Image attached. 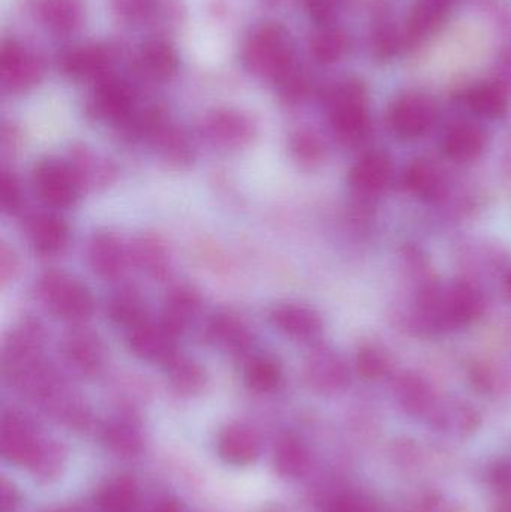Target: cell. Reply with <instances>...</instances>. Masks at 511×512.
Here are the masks:
<instances>
[{
	"label": "cell",
	"mask_w": 511,
	"mask_h": 512,
	"mask_svg": "<svg viewBox=\"0 0 511 512\" xmlns=\"http://www.w3.org/2000/svg\"><path fill=\"white\" fill-rule=\"evenodd\" d=\"M207 336L219 348L228 352H243L251 345V333L239 316L221 312L210 319Z\"/></svg>",
	"instance_id": "1f68e13d"
},
{
	"label": "cell",
	"mask_w": 511,
	"mask_h": 512,
	"mask_svg": "<svg viewBox=\"0 0 511 512\" xmlns=\"http://www.w3.org/2000/svg\"><path fill=\"white\" fill-rule=\"evenodd\" d=\"M36 17L54 35H71L83 24L80 0H36Z\"/></svg>",
	"instance_id": "cb8c5ba5"
},
{
	"label": "cell",
	"mask_w": 511,
	"mask_h": 512,
	"mask_svg": "<svg viewBox=\"0 0 511 512\" xmlns=\"http://www.w3.org/2000/svg\"><path fill=\"white\" fill-rule=\"evenodd\" d=\"M303 2L309 17L315 23L324 26V24L333 23L339 12L347 5L348 0H303Z\"/></svg>",
	"instance_id": "c3c4849f"
},
{
	"label": "cell",
	"mask_w": 511,
	"mask_h": 512,
	"mask_svg": "<svg viewBox=\"0 0 511 512\" xmlns=\"http://www.w3.org/2000/svg\"><path fill=\"white\" fill-rule=\"evenodd\" d=\"M33 251L42 256L60 254L69 242V227L56 215H39L29 224Z\"/></svg>",
	"instance_id": "f1b7e54d"
},
{
	"label": "cell",
	"mask_w": 511,
	"mask_h": 512,
	"mask_svg": "<svg viewBox=\"0 0 511 512\" xmlns=\"http://www.w3.org/2000/svg\"><path fill=\"white\" fill-rule=\"evenodd\" d=\"M150 140L159 150L161 158L171 167L186 168L194 161V150L189 143L188 135L182 128L168 123L167 119L159 125Z\"/></svg>",
	"instance_id": "4dcf8cb0"
},
{
	"label": "cell",
	"mask_w": 511,
	"mask_h": 512,
	"mask_svg": "<svg viewBox=\"0 0 511 512\" xmlns=\"http://www.w3.org/2000/svg\"><path fill=\"white\" fill-rule=\"evenodd\" d=\"M35 429L21 415L9 412L3 415L0 427V448L3 457L15 466H32L41 451Z\"/></svg>",
	"instance_id": "5bb4252c"
},
{
	"label": "cell",
	"mask_w": 511,
	"mask_h": 512,
	"mask_svg": "<svg viewBox=\"0 0 511 512\" xmlns=\"http://www.w3.org/2000/svg\"><path fill=\"white\" fill-rule=\"evenodd\" d=\"M201 306H203V298L195 286L189 283H177L171 286L170 291L165 295L159 321L174 336H182L194 321L195 316L200 313Z\"/></svg>",
	"instance_id": "e0dca14e"
},
{
	"label": "cell",
	"mask_w": 511,
	"mask_h": 512,
	"mask_svg": "<svg viewBox=\"0 0 511 512\" xmlns=\"http://www.w3.org/2000/svg\"><path fill=\"white\" fill-rule=\"evenodd\" d=\"M452 3L447 0H417L405 24L404 45L417 47L428 41L443 26Z\"/></svg>",
	"instance_id": "ffe728a7"
},
{
	"label": "cell",
	"mask_w": 511,
	"mask_h": 512,
	"mask_svg": "<svg viewBox=\"0 0 511 512\" xmlns=\"http://www.w3.org/2000/svg\"><path fill=\"white\" fill-rule=\"evenodd\" d=\"M87 116L98 122L122 126L135 111V92L116 75L98 81L86 104Z\"/></svg>",
	"instance_id": "52a82bcc"
},
{
	"label": "cell",
	"mask_w": 511,
	"mask_h": 512,
	"mask_svg": "<svg viewBox=\"0 0 511 512\" xmlns=\"http://www.w3.org/2000/svg\"><path fill=\"white\" fill-rule=\"evenodd\" d=\"M329 120L336 137L345 144L365 140L371 129L368 92L356 78H347L330 87L326 93Z\"/></svg>",
	"instance_id": "3957f363"
},
{
	"label": "cell",
	"mask_w": 511,
	"mask_h": 512,
	"mask_svg": "<svg viewBox=\"0 0 511 512\" xmlns=\"http://www.w3.org/2000/svg\"><path fill=\"white\" fill-rule=\"evenodd\" d=\"M18 502H20V496H18L17 490L8 481L2 480L0 484V508L2 512H14L17 510Z\"/></svg>",
	"instance_id": "816d5d0a"
},
{
	"label": "cell",
	"mask_w": 511,
	"mask_h": 512,
	"mask_svg": "<svg viewBox=\"0 0 511 512\" xmlns=\"http://www.w3.org/2000/svg\"><path fill=\"white\" fill-rule=\"evenodd\" d=\"M495 512H511V498H504V501L501 502L500 507Z\"/></svg>",
	"instance_id": "6f0895ef"
},
{
	"label": "cell",
	"mask_w": 511,
	"mask_h": 512,
	"mask_svg": "<svg viewBox=\"0 0 511 512\" xmlns=\"http://www.w3.org/2000/svg\"><path fill=\"white\" fill-rule=\"evenodd\" d=\"M501 63H503L504 74H506V77H509L511 80V48L503 54V57H501Z\"/></svg>",
	"instance_id": "11a10c76"
},
{
	"label": "cell",
	"mask_w": 511,
	"mask_h": 512,
	"mask_svg": "<svg viewBox=\"0 0 511 512\" xmlns=\"http://www.w3.org/2000/svg\"><path fill=\"white\" fill-rule=\"evenodd\" d=\"M62 349L68 363L84 375H96L107 358L104 343L87 328L69 331L63 339Z\"/></svg>",
	"instance_id": "ac0fdd59"
},
{
	"label": "cell",
	"mask_w": 511,
	"mask_h": 512,
	"mask_svg": "<svg viewBox=\"0 0 511 512\" xmlns=\"http://www.w3.org/2000/svg\"><path fill=\"white\" fill-rule=\"evenodd\" d=\"M111 9L122 23L141 26L155 20L164 5H159L158 0H111Z\"/></svg>",
	"instance_id": "60d3db41"
},
{
	"label": "cell",
	"mask_w": 511,
	"mask_h": 512,
	"mask_svg": "<svg viewBox=\"0 0 511 512\" xmlns=\"http://www.w3.org/2000/svg\"><path fill=\"white\" fill-rule=\"evenodd\" d=\"M291 156L305 167H314L324 158V144L321 138L309 129H300L290 138Z\"/></svg>",
	"instance_id": "b9f144b4"
},
{
	"label": "cell",
	"mask_w": 511,
	"mask_h": 512,
	"mask_svg": "<svg viewBox=\"0 0 511 512\" xmlns=\"http://www.w3.org/2000/svg\"><path fill=\"white\" fill-rule=\"evenodd\" d=\"M395 397L399 406L411 417L426 418L437 403L434 388L416 373H405L395 382Z\"/></svg>",
	"instance_id": "4316f807"
},
{
	"label": "cell",
	"mask_w": 511,
	"mask_h": 512,
	"mask_svg": "<svg viewBox=\"0 0 511 512\" xmlns=\"http://www.w3.org/2000/svg\"><path fill=\"white\" fill-rule=\"evenodd\" d=\"M218 453L228 465H251L261 454L260 436L245 424H230L219 435Z\"/></svg>",
	"instance_id": "7402d4cb"
},
{
	"label": "cell",
	"mask_w": 511,
	"mask_h": 512,
	"mask_svg": "<svg viewBox=\"0 0 511 512\" xmlns=\"http://www.w3.org/2000/svg\"><path fill=\"white\" fill-rule=\"evenodd\" d=\"M471 113L482 119L497 120L509 110V92L503 83H482L471 87L464 96Z\"/></svg>",
	"instance_id": "f546056e"
},
{
	"label": "cell",
	"mask_w": 511,
	"mask_h": 512,
	"mask_svg": "<svg viewBox=\"0 0 511 512\" xmlns=\"http://www.w3.org/2000/svg\"><path fill=\"white\" fill-rule=\"evenodd\" d=\"M89 264L99 277L116 280L125 274L131 252L114 233H98L90 240Z\"/></svg>",
	"instance_id": "d6986e66"
},
{
	"label": "cell",
	"mask_w": 511,
	"mask_h": 512,
	"mask_svg": "<svg viewBox=\"0 0 511 512\" xmlns=\"http://www.w3.org/2000/svg\"><path fill=\"white\" fill-rule=\"evenodd\" d=\"M128 346L135 357L162 366H167L179 354L177 336L164 327L161 321L152 322L149 319L129 330Z\"/></svg>",
	"instance_id": "4fadbf2b"
},
{
	"label": "cell",
	"mask_w": 511,
	"mask_h": 512,
	"mask_svg": "<svg viewBox=\"0 0 511 512\" xmlns=\"http://www.w3.org/2000/svg\"><path fill=\"white\" fill-rule=\"evenodd\" d=\"M419 512H447L446 508L441 507L440 504H438V501L435 502H428V504L425 505V507L420 508Z\"/></svg>",
	"instance_id": "9f6ffc18"
},
{
	"label": "cell",
	"mask_w": 511,
	"mask_h": 512,
	"mask_svg": "<svg viewBox=\"0 0 511 512\" xmlns=\"http://www.w3.org/2000/svg\"><path fill=\"white\" fill-rule=\"evenodd\" d=\"M306 384L315 393L333 396L347 390L351 372L344 358L329 346H318L308 355L303 367Z\"/></svg>",
	"instance_id": "30bf717a"
},
{
	"label": "cell",
	"mask_w": 511,
	"mask_h": 512,
	"mask_svg": "<svg viewBox=\"0 0 511 512\" xmlns=\"http://www.w3.org/2000/svg\"><path fill=\"white\" fill-rule=\"evenodd\" d=\"M242 62L254 77L278 83L297 66L296 48L290 32L278 23L255 27L243 44Z\"/></svg>",
	"instance_id": "7a4b0ae2"
},
{
	"label": "cell",
	"mask_w": 511,
	"mask_h": 512,
	"mask_svg": "<svg viewBox=\"0 0 511 512\" xmlns=\"http://www.w3.org/2000/svg\"><path fill=\"white\" fill-rule=\"evenodd\" d=\"M488 134L473 122H459L447 129L443 138V153L456 164L476 161L485 152Z\"/></svg>",
	"instance_id": "44dd1931"
},
{
	"label": "cell",
	"mask_w": 511,
	"mask_h": 512,
	"mask_svg": "<svg viewBox=\"0 0 511 512\" xmlns=\"http://www.w3.org/2000/svg\"><path fill=\"white\" fill-rule=\"evenodd\" d=\"M390 369V357L380 346L366 343L356 354V370L360 378L375 381L383 378Z\"/></svg>",
	"instance_id": "7bdbcfd3"
},
{
	"label": "cell",
	"mask_w": 511,
	"mask_h": 512,
	"mask_svg": "<svg viewBox=\"0 0 511 512\" xmlns=\"http://www.w3.org/2000/svg\"><path fill=\"white\" fill-rule=\"evenodd\" d=\"M504 289H506L507 295L511 297V268L507 271L506 279H504Z\"/></svg>",
	"instance_id": "680465c9"
},
{
	"label": "cell",
	"mask_w": 511,
	"mask_h": 512,
	"mask_svg": "<svg viewBox=\"0 0 511 512\" xmlns=\"http://www.w3.org/2000/svg\"><path fill=\"white\" fill-rule=\"evenodd\" d=\"M245 384L257 393H272L282 382V367L270 355H255L249 358L243 372Z\"/></svg>",
	"instance_id": "f35d334b"
},
{
	"label": "cell",
	"mask_w": 511,
	"mask_h": 512,
	"mask_svg": "<svg viewBox=\"0 0 511 512\" xmlns=\"http://www.w3.org/2000/svg\"><path fill=\"white\" fill-rule=\"evenodd\" d=\"M393 176V162L383 150L363 153L348 173V185L360 197L381 194Z\"/></svg>",
	"instance_id": "9a60e30c"
},
{
	"label": "cell",
	"mask_w": 511,
	"mask_h": 512,
	"mask_svg": "<svg viewBox=\"0 0 511 512\" xmlns=\"http://www.w3.org/2000/svg\"><path fill=\"white\" fill-rule=\"evenodd\" d=\"M279 96L288 105L300 104L311 90V81L303 74L302 69L293 68L276 83Z\"/></svg>",
	"instance_id": "bcb514c9"
},
{
	"label": "cell",
	"mask_w": 511,
	"mask_h": 512,
	"mask_svg": "<svg viewBox=\"0 0 511 512\" xmlns=\"http://www.w3.org/2000/svg\"><path fill=\"white\" fill-rule=\"evenodd\" d=\"M15 268H17V259H15L12 251L6 248V245H2V249H0V277H2L3 285L14 276Z\"/></svg>",
	"instance_id": "f5cc1de1"
},
{
	"label": "cell",
	"mask_w": 511,
	"mask_h": 512,
	"mask_svg": "<svg viewBox=\"0 0 511 512\" xmlns=\"http://www.w3.org/2000/svg\"><path fill=\"white\" fill-rule=\"evenodd\" d=\"M36 292L51 313L71 324H83L95 310L90 289L65 271L48 270L42 273L36 283Z\"/></svg>",
	"instance_id": "277c9868"
},
{
	"label": "cell",
	"mask_w": 511,
	"mask_h": 512,
	"mask_svg": "<svg viewBox=\"0 0 511 512\" xmlns=\"http://www.w3.org/2000/svg\"><path fill=\"white\" fill-rule=\"evenodd\" d=\"M137 502L138 486L128 475L108 481L96 495V504L104 512H131Z\"/></svg>",
	"instance_id": "74e56055"
},
{
	"label": "cell",
	"mask_w": 511,
	"mask_h": 512,
	"mask_svg": "<svg viewBox=\"0 0 511 512\" xmlns=\"http://www.w3.org/2000/svg\"><path fill=\"white\" fill-rule=\"evenodd\" d=\"M42 327L35 321H24L3 346V360L12 378L20 381L26 373L41 364Z\"/></svg>",
	"instance_id": "7c38bea8"
},
{
	"label": "cell",
	"mask_w": 511,
	"mask_h": 512,
	"mask_svg": "<svg viewBox=\"0 0 511 512\" xmlns=\"http://www.w3.org/2000/svg\"><path fill=\"white\" fill-rule=\"evenodd\" d=\"M404 45V35L389 21H380L372 33V51L378 60H389L396 56Z\"/></svg>",
	"instance_id": "f6af8a7d"
},
{
	"label": "cell",
	"mask_w": 511,
	"mask_h": 512,
	"mask_svg": "<svg viewBox=\"0 0 511 512\" xmlns=\"http://www.w3.org/2000/svg\"><path fill=\"white\" fill-rule=\"evenodd\" d=\"M326 512H377L368 498L354 493H345L333 499Z\"/></svg>",
	"instance_id": "681fc988"
},
{
	"label": "cell",
	"mask_w": 511,
	"mask_h": 512,
	"mask_svg": "<svg viewBox=\"0 0 511 512\" xmlns=\"http://www.w3.org/2000/svg\"><path fill=\"white\" fill-rule=\"evenodd\" d=\"M485 307V295L470 282L431 280L420 286L414 324L426 334L446 333L473 324Z\"/></svg>",
	"instance_id": "6da1fadb"
},
{
	"label": "cell",
	"mask_w": 511,
	"mask_h": 512,
	"mask_svg": "<svg viewBox=\"0 0 511 512\" xmlns=\"http://www.w3.org/2000/svg\"><path fill=\"white\" fill-rule=\"evenodd\" d=\"M426 418L440 432L458 436L476 432L480 424V415L468 403L455 399H440V397Z\"/></svg>",
	"instance_id": "603a6c76"
},
{
	"label": "cell",
	"mask_w": 511,
	"mask_h": 512,
	"mask_svg": "<svg viewBox=\"0 0 511 512\" xmlns=\"http://www.w3.org/2000/svg\"><path fill=\"white\" fill-rule=\"evenodd\" d=\"M44 65L38 56L15 39H5L0 47V81L9 93H24L41 83Z\"/></svg>",
	"instance_id": "ba28073f"
},
{
	"label": "cell",
	"mask_w": 511,
	"mask_h": 512,
	"mask_svg": "<svg viewBox=\"0 0 511 512\" xmlns=\"http://www.w3.org/2000/svg\"><path fill=\"white\" fill-rule=\"evenodd\" d=\"M308 463V448L299 436L294 433H285L278 439L273 451V466L278 475L288 480L302 477L308 468Z\"/></svg>",
	"instance_id": "836d02e7"
},
{
	"label": "cell",
	"mask_w": 511,
	"mask_h": 512,
	"mask_svg": "<svg viewBox=\"0 0 511 512\" xmlns=\"http://www.w3.org/2000/svg\"><path fill=\"white\" fill-rule=\"evenodd\" d=\"M107 447L117 456L134 457L143 450V436L137 424L119 418L111 421L104 430Z\"/></svg>",
	"instance_id": "ab89813d"
},
{
	"label": "cell",
	"mask_w": 511,
	"mask_h": 512,
	"mask_svg": "<svg viewBox=\"0 0 511 512\" xmlns=\"http://www.w3.org/2000/svg\"><path fill=\"white\" fill-rule=\"evenodd\" d=\"M131 259L153 279L164 280L171 274V256L164 240L155 234H143L131 246Z\"/></svg>",
	"instance_id": "83f0119b"
},
{
	"label": "cell",
	"mask_w": 511,
	"mask_h": 512,
	"mask_svg": "<svg viewBox=\"0 0 511 512\" xmlns=\"http://www.w3.org/2000/svg\"><path fill=\"white\" fill-rule=\"evenodd\" d=\"M138 69L150 80L164 83L171 80L179 69V54L170 42L150 39L141 45L138 53Z\"/></svg>",
	"instance_id": "d4e9b609"
},
{
	"label": "cell",
	"mask_w": 511,
	"mask_h": 512,
	"mask_svg": "<svg viewBox=\"0 0 511 512\" xmlns=\"http://www.w3.org/2000/svg\"><path fill=\"white\" fill-rule=\"evenodd\" d=\"M65 460V448L56 442H50V444L47 442V444H42L41 451L30 469L38 480L48 483V481L56 480L62 474Z\"/></svg>",
	"instance_id": "ee69618b"
},
{
	"label": "cell",
	"mask_w": 511,
	"mask_h": 512,
	"mask_svg": "<svg viewBox=\"0 0 511 512\" xmlns=\"http://www.w3.org/2000/svg\"><path fill=\"white\" fill-rule=\"evenodd\" d=\"M152 512H180V507L174 499H164L156 505Z\"/></svg>",
	"instance_id": "db71d44e"
},
{
	"label": "cell",
	"mask_w": 511,
	"mask_h": 512,
	"mask_svg": "<svg viewBox=\"0 0 511 512\" xmlns=\"http://www.w3.org/2000/svg\"><path fill=\"white\" fill-rule=\"evenodd\" d=\"M491 483L504 498H511V462H501L492 468Z\"/></svg>",
	"instance_id": "f907efd6"
},
{
	"label": "cell",
	"mask_w": 511,
	"mask_h": 512,
	"mask_svg": "<svg viewBox=\"0 0 511 512\" xmlns=\"http://www.w3.org/2000/svg\"><path fill=\"white\" fill-rule=\"evenodd\" d=\"M107 313L114 324L128 328V330L149 319L143 295L132 286H125L116 294L111 295L107 304Z\"/></svg>",
	"instance_id": "d590c367"
},
{
	"label": "cell",
	"mask_w": 511,
	"mask_h": 512,
	"mask_svg": "<svg viewBox=\"0 0 511 512\" xmlns=\"http://www.w3.org/2000/svg\"><path fill=\"white\" fill-rule=\"evenodd\" d=\"M404 185L426 203H438L447 192L443 171L428 159H416L410 164L404 173Z\"/></svg>",
	"instance_id": "484cf974"
},
{
	"label": "cell",
	"mask_w": 511,
	"mask_h": 512,
	"mask_svg": "<svg viewBox=\"0 0 511 512\" xmlns=\"http://www.w3.org/2000/svg\"><path fill=\"white\" fill-rule=\"evenodd\" d=\"M269 319L276 330L300 342L317 340L324 330L321 316L314 309L303 304H279L270 310Z\"/></svg>",
	"instance_id": "2e32d148"
},
{
	"label": "cell",
	"mask_w": 511,
	"mask_h": 512,
	"mask_svg": "<svg viewBox=\"0 0 511 512\" xmlns=\"http://www.w3.org/2000/svg\"><path fill=\"white\" fill-rule=\"evenodd\" d=\"M204 137L221 149H243L254 140L257 126L245 111L236 108H216L201 122Z\"/></svg>",
	"instance_id": "9c48e42d"
},
{
	"label": "cell",
	"mask_w": 511,
	"mask_h": 512,
	"mask_svg": "<svg viewBox=\"0 0 511 512\" xmlns=\"http://www.w3.org/2000/svg\"><path fill=\"white\" fill-rule=\"evenodd\" d=\"M165 369L171 388L180 396H195L206 387V372L192 358L177 354Z\"/></svg>",
	"instance_id": "8d00e7d4"
},
{
	"label": "cell",
	"mask_w": 511,
	"mask_h": 512,
	"mask_svg": "<svg viewBox=\"0 0 511 512\" xmlns=\"http://www.w3.org/2000/svg\"><path fill=\"white\" fill-rule=\"evenodd\" d=\"M438 119V107L426 93H404L389 110V125L402 140H419L432 131Z\"/></svg>",
	"instance_id": "8992f818"
},
{
	"label": "cell",
	"mask_w": 511,
	"mask_h": 512,
	"mask_svg": "<svg viewBox=\"0 0 511 512\" xmlns=\"http://www.w3.org/2000/svg\"><path fill=\"white\" fill-rule=\"evenodd\" d=\"M350 35L341 27L324 24L311 36L309 53L320 65H335L350 51Z\"/></svg>",
	"instance_id": "d6a6232c"
},
{
	"label": "cell",
	"mask_w": 511,
	"mask_h": 512,
	"mask_svg": "<svg viewBox=\"0 0 511 512\" xmlns=\"http://www.w3.org/2000/svg\"><path fill=\"white\" fill-rule=\"evenodd\" d=\"M32 183L39 200L53 209L71 207L83 191L71 164L54 158L35 165Z\"/></svg>",
	"instance_id": "5b68a950"
},
{
	"label": "cell",
	"mask_w": 511,
	"mask_h": 512,
	"mask_svg": "<svg viewBox=\"0 0 511 512\" xmlns=\"http://www.w3.org/2000/svg\"><path fill=\"white\" fill-rule=\"evenodd\" d=\"M116 51L110 45L84 44L65 51L60 56L59 68L75 81H98L113 75Z\"/></svg>",
	"instance_id": "8fae6325"
},
{
	"label": "cell",
	"mask_w": 511,
	"mask_h": 512,
	"mask_svg": "<svg viewBox=\"0 0 511 512\" xmlns=\"http://www.w3.org/2000/svg\"><path fill=\"white\" fill-rule=\"evenodd\" d=\"M23 203L20 182L14 173L3 168L0 173V206L6 215H15Z\"/></svg>",
	"instance_id": "7dc6e473"
},
{
	"label": "cell",
	"mask_w": 511,
	"mask_h": 512,
	"mask_svg": "<svg viewBox=\"0 0 511 512\" xmlns=\"http://www.w3.org/2000/svg\"><path fill=\"white\" fill-rule=\"evenodd\" d=\"M69 164L80 182L81 189H96L98 186L110 185L116 176V170L110 161L99 158L86 147L75 149Z\"/></svg>",
	"instance_id": "e575fe53"
}]
</instances>
